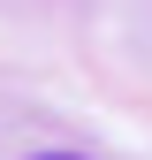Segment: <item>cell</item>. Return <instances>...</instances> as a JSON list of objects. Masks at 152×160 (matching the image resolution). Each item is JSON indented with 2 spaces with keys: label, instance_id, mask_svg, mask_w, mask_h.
I'll return each mask as SVG.
<instances>
[{
  "label": "cell",
  "instance_id": "cell-1",
  "mask_svg": "<svg viewBox=\"0 0 152 160\" xmlns=\"http://www.w3.org/2000/svg\"><path fill=\"white\" fill-rule=\"evenodd\" d=\"M38 160H76V152H38Z\"/></svg>",
  "mask_w": 152,
  "mask_h": 160
}]
</instances>
